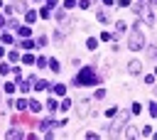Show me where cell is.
<instances>
[{
	"label": "cell",
	"mask_w": 157,
	"mask_h": 140,
	"mask_svg": "<svg viewBox=\"0 0 157 140\" xmlns=\"http://www.w3.org/2000/svg\"><path fill=\"white\" fill-rule=\"evenodd\" d=\"M47 64L52 66V72H59V62L56 59H47Z\"/></svg>",
	"instance_id": "obj_7"
},
{
	"label": "cell",
	"mask_w": 157,
	"mask_h": 140,
	"mask_svg": "<svg viewBox=\"0 0 157 140\" xmlns=\"http://www.w3.org/2000/svg\"><path fill=\"white\" fill-rule=\"evenodd\" d=\"M150 116H157V103H150Z\"/></svg>",
	"instance_id": "obj_19"
},
{
	"label": "cell",
	"mask_w": 157,
	"mask_h": 140,
	"mask_svg": "<svg viewBox=\"0 0 157 140\" xmlns=\"http://www.w3.org/2000/svg\"><path fill=\"white\" fill-rule=\"evenodd\" d=\"M27 111H32V113H39V111H42V106H39L37 101H30V103H27Z\"/></svg>",
	"instance_id": "obj_3"
},
{
	"label": "cell",
	"mask_w": 157,
	"mask_h": 140,
	"mask_svg": "<svg viewBox=\"0 0 157 140\" xmlns=\"http://www.w3.org/2000/svg\"><path fill=\"white\" fill-rule=\"evenodd\" d=\"M0 27H5V17L3 15H0Z\"/></svg>",
	"instance_id": "obj_24"
},
{
	"label": "cell",
	"mask_w": 157,
	"mask_h": 140,
	"mask_svg": "<svg viewBox=\"0 0 157 140\" xmlns=\"http://www.w3.org/2000/svg\"><path fill=\"white\" fill-rule=\"evenodd\" d=\"M32 47H34V42H30V40H25V42H22V49H32Z\"/></svg>",
	"instance_id": "obj_15"
},
{
	"label": "cell",
	"mask_w": 157,
	"mask_h": 140,
	"mask_svg": "<svg viewBox=\"0 0 157 140\" xmlns=\"http://www.w3.org/2000/svg\"><path fill=\"white\" fill-rule=\"evenodd\" d=\"M15 91V84H5V94H12Z\"/></svg>",
	"instance_id": "obj_18"
},
{
	"label": "cell",
	"mask_w": 157,
	"mask_h": 140,
	"mask_svg": "<svg viewBox=\"0 0 157 140\" xmlns=\"http://www.w3.org/2000/svg\"><path fill=\"white\" fill-rule=\"evenodd\" d=\"M0 40H3L5 44H10V42H12V37H10V34H0Z\"/></svg>",
	"instance_id": "obj_17"
},
{
	"label": "cell",
	"mask_w": 157,
	"mask_h": 140,
	"mask_svg": "<svg viewBox=\"0 0 157 140\" xmlns=\"http://www.w3.org/2000/svg\"><path fill=\"white\" fill-rule=\"evenodd\" d=\"M22 62H25V64H34V57H32V54H25Z\"/></svg>",
	"instance_id": "obj_13"
},
{
	"label": "cell",
	"mask_w": 157,
	"mask_h": 140,
	"mask_svg": "<svg viewBox=\"0 0 157 140\" xmlns=\"http://www.w3.org/2000/svg\"><path fill=\"white\" fill-rule=\"evenodd\" d=\"M143 44H145V37H143L140 32H135L133 37H130V49H135V52H137V49H143Z\"/></svg>",
	"instance_id": "obj_2"
},
{
	"label": "cell",
	"mask_w": 157,
	"mask_h": 140,
	"mask_svg": "<svg viewBox=\"0 0 157 140\" xmlns=\"http://www.w3.org/2000/svg\"><path fill=\"white\" fill-rule=\"evenodd\" d=\"M96 81H98V76H96L93 69H81V72L76 74V84H81V86H91Z\"/></svg>",
	"instance_id": "obj_1"
},
{
	"label": "cell",
	"mask_w": 157,
	"mask_h": 140,
	"mask_svg": "<svg viewBox=\"0 0 157 140\" xmlns=\"http://www.w3.org/2000/svg\"><path fill=\"white\" fill-rule=\"evenodd\" d=\"M54 94H56V96H64V94H66V86H64V84H56V86H54Z\"/></svg>",
	"instance_id": "obj_4"
},
{
	"label": "cell",
	"mask_w": 157,
	"mask_h": 140,
	"mask_svg": "<svg viewBox=\"0 0 157 140\" xmlns=\"http://www.w3.org/2000/svg\"><path fill=\"white\" fill-rule=\"evenodd\" d=\"M54 3H56V0H49V5H54Z\"/></svg>",
	"instance_id": "obj_26"
},
{
	"label": "cell",
	"mask_w": 157,
	"mask_h": 140,
	"mask_svg": "<svg viewBox=\"0 0 157 140\" xmlns=\"http://www.w3.org/2000/svg\"><path fill=\"white\" fill-rule=\"evenodd\" d=\"M86 47H88V49H96V47H98V42H96V40H88V42H86Z\"/></svg>",
	"instance_id": "obj_16"
},
{
	"label": "cell",
	"mask_w": 157,
	"mask_h": 140,
	"mask_svg": "<svg viewBox=\"0 0 157 140\" xmlns=\"http://www.w3.org/2000/svg\"><path fill=\"white\" fill-rule=\"evenodd\" d=\"M20 91H30V81H22V79H20Z\"/></svg>",
	"instance_id": "obj_10"
},
{
	"label": "cell",
	"mask_w": 157,
	"mask_h": 140,
	"mask_svg": "<svg viewBox=\"0 0 157 140\" xmlns=\"http://www.w3.org/2000/svg\"><path fill=\"white\" fill-rule=\"evenodd\" d=\"M34 64H37L39 69H42V66H47V59H44V57H39V59H34Z\"/></svg>",
	"instance_id": "obj_11"
},
{
	"label": "cell",
	"mask_w": 157,
	"mask_h": 140,
	"mask_svg": "<svg viewBox=\"0 0 157 140\" xmlns=\"http://www.w3.org/2000/svg\"><path fill=\"white\" fill-rule=\"evenodd\" d=\"M15 30H17L20 34H22V37H30V32H32L30 27H15Z\"/></svg>",
	"instance_id": "obj_6"
},
{
	"label": "cell",
	"mask_w": 157,
	"mask_h": 140,
	"mask_svg": "<svg viewBox=\"0 0 157 140\" xmlns=\"http://www.w3.org/2000/svg\"><path fill=\"white\" fill-rule=\"evenodd\" d=\"M47 108H49V111H56V101H54V98L47 101Z\"/></svg>",
	"instance_id": "obj_12"
},
{
	"label": "cell",
	"mask_w": 157,
	"mask_h": 140,
	"mask_svg": "<svg viewBox=\"0 0 157 140\" xmlns=\"http://www.w3.org/2000/svg\"><path fill=\"white\" fill-rule=\"evenodd\" d=\"M49 10H52V8H42V10H39V15H42V17H49Z\"/></svg>",
	"instance_id": "obj_20"
},
{
	"label": "cell",
	"mask_w": 157,
	"mask_h": 140,
	"mask_svg": "<svg viewBox=\"0 0 157 140\" xmlns=\"http://www.w3.org/2000/svg\"><path fill=\"white\" fill-rule=\"evenodd\" d=\"M145 84H155V74H147L145 76Z\"/></svg>",
	"instance_id": "obj_22"
},
{
	"label": "cell",
	"mask_w": 157,
	"mask_h": 140,
	"mask_svg": "<svg viewBox=\"0 0 157 140\" xmlns=\"http://www.w3.org/2000/svg\"><path fill=\"white\" fill-rule=\"evenodd\" d=\"M8 138H22V133H20V130H10Z\"/></svg>",
	"instance_id": "obj_14"
},
{
	"label": "cell",
	"mask_w": 157,
	"mask_h": 140,
	"mask_svg": "<svg viewBox=\"0 0 157 140\" xmlns=\"http://www.w3.org/2000/svg\"><path fill=\"white\" fill-rule=\"evenodd\" d=\"M15 106H17V108H20V111H25V108H27V101H25V98H20V101H17V103H15Z\"/></svg>",
	"instance_id": "obj_9"
},
{
	"label": "cell",
	"mask_w": 157,
	"mask_h": 140,
	"mask_svg": "<svg viewBox=\"0 0 157 140\" xmlns=\"http://www.w3.org/2000/svg\"><path fill=\"white\" fill-rule=\"evenodd\" d=\"M140 69H143V66H140V62H130V72H133V74H137Z\"/></svg>",
	"instance_id": "obj_5"
},
{
	"label": "cell",
	"mask_w": 157,
	"mask_h": 140,
	"mask_svg": "<svg viewBox=\"0 0 157 140\" xmlns=\"http://www.w3.org/2000/svg\"><path fill=\"white\" fill-rule=\"evenodd\" d=\"M8 72H10V66L8 64H0V74H8Z\"/></svg>",
	"instance_id": "obj_21"
},
{
	"label": "cell",
	"mask_w": 157,
	"mask_h": 140,
	"mask_svg": "<svg viewBox=\"0 0 157 140\" xmlns=\"http://www.w3.org/2000/svg\"><path fill=\"white\" fill-rule=\"evenodd\" d=\"M103 3H106V5H111V3H113V0H103Z\"/></svg>",
	"instance_id": "obj_25"
},
{
	"label": "cell",
	"mask_w": 157,
	"mask_h": 140,
	"mask_svg": "<svg viewBox=\"0 0 157 140\" xmlns=\"http://www.w3.org/2000/svg\"><path fill=\"white\" fill-rule=\"evenodd\" d=\"M143 135H145V138H150V135H152V128H150V126H145V130H143Z\"/></svg>",
	"instance_id": "obj_23"
},
{
	"label": "cell",
	"mask_w": 157,
	"mask_h": 140,
	"mask_svg": "<svg viewBox=\"0 0 157 140\" xmlns=\"http://www.w3.org/2000/svg\"><path fill=\"white\" fill-rule=\"evenodd\" d=\"M25 20H27V22H34V20H37V12H32V10H30V12L25 15Z\"/></svg>",
	"instance_id": "obj_8"
}]
</instances>
